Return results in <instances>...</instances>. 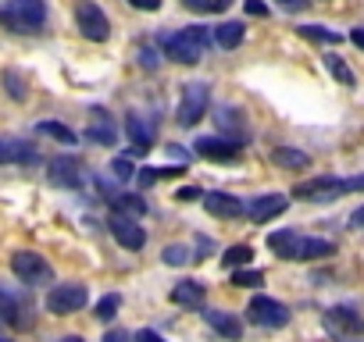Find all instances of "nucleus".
<instances>
[{
	"label": "nucleus",
	"instance_id": "nucleus-1",
	"mask_svg": "<svg viewBox=\"0 0 364 342\" xmlns=\"http://www.w3.org/2000/svg\"><path fill=\"white\" fill-rule=\"evenodd\" d=\"M268 246L282 257V260H325L336 253L332 239H318V236H304L296 228H282L268 236Z\"/></svg>",
	"mask_w": 364,
	"mask_h": 342
},
{
	"label": "nucleus",
	"instance_id": "nucleus-2",
	"mask_svg": "<svg viewBox=\"0 0 364 342\" xmlns=\"http://www.w3.org/2000/svg\"><path fill=\"white\" fill-rule=\"evenodd\" d=\"M43 22H47L43 0H8V4H0V26L11 33H40Z\"/></svg>",
	"mask_w": 364,
	"mask_h": 342
},
{
	"label": "nucleus",
	"instance_id": "nucleus-3",
	"mask_svg": "<svg viewBox=\"0 0 364 342\" xmlns=\"http://www.w3.org/2000/svg\"><path fill=\"white\" fill-rule=\"evenodd\" d=\"M208 40H211V33H208V29L190 26V29L175 33V36H164L161 43H164V54H168L171 61H178V65H197V61H204Z\"/></svg>",
	"mask_w": 364,
	"mask_h": 342
},
{
	"label": "nucleus",
	"instance_id": "nucleus-4",
	"mask_svg": "<svg viewBox=\"0 0 364 342\" xmlns=\"http://www.w3.org/2000/svg\"><path fill=\"white\" fill-rule=\"evenodd\" d=\"M208 104H211V86L208 82H186V86H182V96H178L175 121L182 128H193L208 114Z\"/></svg>",
	"mask_w": 364,
	"mask_h": 342
},
{
	"label": "nucleus",
	"instance_id": "nucleus-5",
	"mask_svg": "<svg viewBox=\"0 0 364 342\" xmlns=\"http://www.w3.org/2000/svg\"><path fill=\"white\" fill-rule=\"evenodd\" d=\"M11 271L18 282L26 285H50L54 282V267L47 264V257H40L36 250H18L11 257Z\"/></svg>",
	"mask_w": 364,
	"mask_h": 342
},
{
	"label": "nucleus",
	"instance_id": "nucleus-6",
	"mask_svg": "<svg viewBox=\"0 0 364 342\" xmlns=\"http://www.w3.org/2000/svg\"><path fill=\"white\" fill-rule=\"evenodd\" d=\"M293 197H296V200H307V204H332V200L343 197V179H336V175H318V179L296 182V186H293Z\"/></svg>",
	"mask_w": 364,
	"mask_h": 342
},
{
	"label": "nucleus",
	"instance_id": "nucleus-7",
	"mask_svg": "<svg viewBox=\"0 0 364 342\" xmlns=\"http://www.w3.org/2000/svg\"><path fill=\"white\" fill-rule=\"evenodd\" d=\"M90 303V289L82 282H65V285H54L47 292V310L50 314H75Z\"/></svg>",
	"mask_w": 364,
	"mask_h": 342
},
{
	"label": "nucleus",
	"instance_id": "nucleus-8",
	"mask_svg": "<svg viewBox=\"0 0 364 342\" xmlns=\"http://www.w3.org/2000/svg\"><path fill=\"white\" fill-rule=\"evenodd\" d=\"M247 317L261 328H286L289 324V307L272 299V296H254L247 307Z\"/></svg>",
	"mask_w": 364,
	"mask_h": 342
},
{
	"label": "nucleus",
	"instance_id": "nucleus-9",
	"mask_svg": "<svg viewBox=\"0 0 364 342\" xmlns=\"http://www.w3.org/2000/svg\"><path fill=\"white\" fill-rule=\"evenodd\" d=\"M75 22H79V33L86 36V40H93V43H104L107 36H111V26H107V15L93 4V0H86V4H79V11H75Z\"/></svg>",
	"mask_w": 364,
	"mask_h": 342
},
{
	"label": "nucleus",
	"instance_id": "nucleus-10",
	"mask_svg": "<svg viewBox=\"0 0 364 342\" xmlns=\"http://www.w3.org/2000/svg\"><path fill=\"white\" fill-rule=\"evenodd\" d=\"M325 328L332 331V335H357V338H364V317L353 310V307H332V310H325Z\"/></svg>",
	"mask_w": 364,
	"mask_h": 342
},
{
	"label": "nucleus",
	"instance_id": "nucleus-11",
	"mask_svg": "<svg viewBox=\"0 0 364 342\" xmlns=\"http://www.w3.org/2000/svg\"><path fill=\"white\" fill-rule=\"evenodd\" d=\"M47 179L61 189H79L82 186V160L79 157H54L47 167Z\"/></svg>",
	"mask_w": 364,
	"mask_h": 342
},
{
	"label": "nucleus",
	"instance_id": "nucleus-12",
	"mask_svg": "<svg viewBox=\"0 0 364 342\" xmlns=\"http://www.w3.org/2000/svg\"><path fill=\"white\" fill-rule=\"evenodd\" d=\"M111 236L125 246V250H143L146 246V232L139 228L136 218H125V214H111Z\"/></svg>",
	"mask_w": 364,
	"mask_h": 342
},
{
	"label": "nucleus",
	"instance_id": "nucleus-13",
	"mask_svg": "<svg viewBox=\"0 0 364 342\" xmlns=\"http://www.w3.org/2000/svg\"><path fill=\"white\" fill-rule=\"evenodd\" d=\"M286 207H289V197H282V193H264V197H257V200L247 207V218H250L254 225H264V221L286 214Z\"/></svg>",
	"mask_w": 364,
	"mask_h": 342
},
{
	"label": "nucleus",
	"instance_id": "nucleus-14",
	"mask_svg": "<svg viewBox=\"0 0 364 342\" xmlns=\"http://www.w3.org/2000/svg\"><path fill=\"white\" fill-rule=\"evenodd\" d=\"M240 150H243V139H218V136L197 139V153L208 160H236Z\"/></svg>",
	"mask_w": 364,
	"mask_h": 342
},
{
	"label": "nucleus",
	"instance_id": "nucleus-15",
	"mask_svg": "<svg viewBox=\"0 0 364 342\" xmlns=\"http://www.w3.org/2000/svg\"><path fill=\"white\" fill-rule=\"evenodd\" d=\"M82 139L86 143H97V146H111L114 143V121H111V114L104 107H93L90 111V125H86Z\"/></svg>",
	"mask_w": 364,
	"mask_h": 342
},
{
	"label": "nucleus",
	"instance_id": "nucleus-16",
	"mask_svg": "<svg viewBox=\"0 0 364 342\" xmlns=\"http://www.w3.org/2000/svg\"><path fill=\"white\" fill-rule=\"evenodd\" d=\"M204 207H208V214H215V218H240V214H247L243 200L232 197V193H208V197H204Z\"/></svg>",
	"mask_w": 364,
	"mask_h": 342
},
{
	"label": "nucleus",
	"instance_id": "nucleus-17",
	"mask_svg": "<svg viewBox=\"0 0 364 342\" xmlns=\"http://www.w3.org/2000/svg\"><path fill=\"white\" fill-rule=\"evenodd\" d=\"M204 321H208L218 335H225L229 342H240V338H243V324H240L236 314H225V310H204Z\"/></svg>",
	"mask_w": 364,
	"mask_h": 342
},
{
	"label": "nucleus",
	"instance_id": "nucleus-18",
	"mask_svg": "<svg viewBox=\"0 0 364 342\" xmlns=\"http://www.w3.org/2000/svg\"><path fill=\"white\" fill-rule=\"evenodd\" d=\"M125 132H129V139H132L129 160H132V157H146L154 143H150V128L139 121V114H129V118H125Z\"/></svg>",
	"mask_w": 364,
	"mask_h": 342
},
{
	"label": "nucleus",
	"instance_id": "nucleus-19",
	"mask_svg": "<svg viewBox=\"0 0 364 342\" xmlns=\"http://www.w3.org/2000/svg\"><path fill=\"white\" fill-rule=\"evenodd\" d=\"M204 299H208V289H204V282H178L175 289H171V303L175 307H204Z\"/></svg>",
	"mask_w": 364,
	"mask_h": 342
},
{
	"label": "nucleus",
	"instance_id": "nucleus-20",
	"mask_svg": "<svg viewBox=\"0 0 364 342\" xmlns=\"http://www.w3.org/2000/svg\"><path fill=\"white\" fill-rule=\"evenodd\" d=\"M215 121H218V128L225 132V139H243V132H247V118H243V111L240 107H218V114H215Z\"/></svg>",
	"mask_w": 364,
	"mask_h": 342
},
{
	"label": "nucleus",
	"instance_id": "nucleus-21",
	"mask_svg": "<svg viewBox=\"0 0 364 342\" xmlns=\"http://www.w3.org/2000/svg\"><path fill=\"white\" fill-rule=\"evenodd\" d=\"M272 164H279L286 171H307L311 167V153H304L296 146H275L272 150Z\"/></svg>",
	"mask_w": 364,
	"mask_h": 342
},
{
	"label": "nucleus",
	"instance_id": "nucleus-22",
	"mask_svg": "<svg viewBox=\"0 0 364 342\" xmlns=\"http://www.w3.org/2000/svg\"><path fill=\"white\" fill-rule=\"evenodd\" d=\"M26 160H36V150L29 143L0 139V164H26Z\"/></svg>",
	"mask_w": 364,
	"mask_h": 342
},
{
	"label": "nucleus",
	"instance_id": "nucleus-23",
	"mask_svg": "<svg viewBox=\"0 0 364 342\" xmlns=\"http://www.w3.org/2000/svg\"><path fill=\"white\" fill-rule=\"evenodd\" d=\"M111 207H114V214H125V218H136V221L146 214V200H143V197H136V193L111 197Z\"/></svg>",
	"mask_w": 364,
	"mask_h": 342
},
{
	"label": "nucleus",
	"instance_id": "nucleus-24",
	"mask_svg": "<svg viewBox=\"0 0 364 342\" xmlns=\"http://www.w3.org/2000/svg\"><path fill=\"white\" fill-rule=\"evenodd\" d=\"M243 36H247L243 22H225V26L215 29V43H218L222 50H236V47L243 43Z\"/></svg>",
	"mask_w": 364,
	"mask_h": 342
},
{
	"label": "nucleus",
	"instance_id": "nucleus-25",
	"mask_svg": "<svg viewBox=\"0 0 364 342\" xmlns=\"http://www.w3.org/2000/svg\"><path fill=\"white\" fill-rule=\"evenodd\" d=\"M36 132H40V136H50V139H58V143H68V146L79 143V136H75L68 125H61V121H40Z\"/></svg>",
	"mask_w": 364,
	"mask_h": 342
},
{
	"label": "nucleus",
	"instance_id": "nucleus-26",
	"mask_svg": "<svg viewBox=\"0 0 364 342\" xmlns=\"http://www.w3.org/2000/svg\"><path fill=\"white\" fill-rule=\"evenodd\" d=\"M250 260H254V250H250V246H229V250L222 253V267H232V271L247 267Z\"/></svg>",
	"mask_w": 364,
	"mask_h": 342
},
{
	"label": "nucleus",
	"instance_id": "nucleus-27",
	"mask_svg": "<svg viewBox=\"0 0 364 342\" xmlns=\"http://www.w3.org/2000/svg\"><path fill=\"white\" fill-rule=\"evenodd\" d=\"M325 68H328V72H332V75H336V79H339L343 86H357L353 72L346 68V61H343L339 54H325Z\"/></svg>",
	"mask_w": 364,
	"mask_h": 342
},
{
	"label": "nucleus",
	"instance_id": "nucleus-28",
	"mask_svg": "<svg viewBox=\"0 0 364 342\" xmlns=\"http://www.w3.org/2000/svg\"><path fill=\"white\" fill-rule=\"evenodd\" d=\"M161 260H164L168 267H186V264H190L193 257H190V250H186V246H178V243H171V246H164Z\"/></svg>",
	"mask_w": 364,
	"mask_h": 342
},
{
	"label": "nucleus",
	"instance_id": "nucleus-29",
	"mask_svg": "<svg viewBox=\"0 0 364 342\" xmlns=\"http://www.w3.org/2000/svg\"><path fill=\"white\" fill-rule=\"evenodd\" d=\"M304 40H318V43H339V33H332V29H325V26H300L296 29Z\"/></svg>",
	"mask_w": 364,
	"mask_h": 342
},
{
	"label": "nucleus",
	"instance_id": "nucleus-30",
	"mask_svg": "<svg viewBox=\"0 0 364 342\" xmlns=\"http://www.w3.org/2000/svg\"><path fill=\"white\" fill-rule=\"evenodd\" d=\"M4 86H8V96H11V100H26V96H29V86L22 82V75H18L15 68L4 72Z\"/></svg>",
	"mask_w": 364,
	"mask_h": 342
},
{
	"label": "nucleus",
	"instance_id": "nucleus-31",
	"mask_svg": "<svg viewBox=\"0 0 364 342\" xmlns=\"http://www.w3.org/2000/svg\"><path fill=\"white\" fill-rule=\"evenodd\" d=\"M118 307H122V296H114V292H107L97 307H93V317L97 321H111L114 314H118Z\"/></svg>",
	"mask_w": 364,
	"mask_h": 342
},
{
	"label": "nucleus",
	"instance_id": "nucleus-32",
	"mask_svg": "<svg viewBox=\"0 0 364 342\" xmlns=\"http://www.w3.org/2000/svg\"><path fill=\"white\" fill-rule=\"evenodd\" d=\"M261 282H264V275H261V271H250V267L232 271V285H236V289H257Z\"/></svg>",
	"mask_w": 364,
	"mask_h": 342
},
{
	"label": "nucleus",
	"instance_id": "nucleus-33",
	"mask_svg": "<svg viewBox=\"0 0 364 342\" xmlns=\"http://www.w3.org/2000/svg\"><path fill=\"white\" fill-rule=\"evenodd\" d=\"M107 171H111V179H114V182H129V179L136 175V167H132V160H129V157L111 160V167H107Z\"/></svg>",
	"mask_w": 364,
	"mask_h": 342
},
{
	"label": "nucleus",
	"instance_id": "nucleus-34",
	"mask_svg": "<svg viewBox=\"0 0 364 342\" xmlns=\"http://www.w3.org/2000/svg\"><path fill=\"white\" fill-rule=\"evenodd\" d=\"M182 4H186L190 11H229V4H232V0H182Z\"/></svg>",
	"mask_w": 364,
	"mask_h": 342
},
{
	"label": "nucleus",
	"instance_id": "nucleus-35",
	"mask_svg": "<svg viewBox=\"0 0 364 342\" xmlns=\"http://www.w3.org/2000/svg\"><path fill=\"white\" fill-rule=\"evenodd\" d=\"M136 61H139L146 72H157V65H161V57H157V50H154V47H139Z\"/></svg>",
	"mask_w": 364,
	"mask_h": 342
},
{
	"label": "nucleus",
	"instance_id": "nucleus-36",
	"mask_svg": "<svg viewBox=\"0 0 364 342\" xmlns=\"http://www.w3.org/2000/svg\"><path fill=\"white\" fill-rule=\"evenodd\" d=\"M175 200H182V204H193V200H204V193H200V186H182V189L175 193Z\"/></svg>",
	"mask_w": 364,
	"mask_h": 342
},
{
	"label": "nucleus",
	"instance_id": "nucleus-37",
	"mask_svg": "<svg viewBox=\"0 0 364 342\" xmlns=\"http://www.w3.org/2000/svg\"><path fill=\"white\" fill-rule=\"evenodd\" d=\"M364 189V175H353V179H343V193H360Z\"/></svg>",
	"mask_w": 364,
	"mask_h": 342
},
{
	"label": "nucleus",
	"instance_id": "nucleus-38",
	"mask_svg": "<svg viewBox=\"0 0 364 342\" xmlns=\"http://www.w3.org/2000/svg\"><path fill=\"white\" fill-rule=\"evenodd\" d=\"M136 342H164V338H161L154 328H139V331H136Z\"/></svg>",
	"mask_w": 364,
	"mask_h": 342
},
{
	"label": "nucleus",
	"instance_id": "nucleus-39",
	"mask_svg": "<svg viewBox=\"0 0 364 342\" xmlns=\"http://www.w3.org/2000/svg\"><path fill=\"white\" fill-rule=\"evenodd\" d=\"M247 15H254V18H264V15H268V8L261 4V0H247Z\"/></svg>",
	"mask_w": 364,
	"mask_h": 342
},
{
	"label": "nucleus",
	"instance_id": "nucleus-40",
	"mask_svg": "<svg viewBox=\"0 0 364 342\" xmlns=\"http://www.w3.org/2000/svg\"><path fill=\"white\" fill-rule=\"evenodd\" d=\"M132 8H139V11H157L161 8V0H129Z\"/></svg>",
	"mask_w": 364,
	"mask_h": 342
},
{
	"label": "nucleus",
	"instance_id": "nucleus-41",
	"mask_svg": "<svg viewBox=\"0 0 364 342\" xmlns=\"http://www.w3.org/2000/svg\"><path fill=\"white\" fill-rule=\"evenodd\" d=\"M350 228H364V204L350 214Z\"/></svg>",
	"mask_w": 364,
	"mask_h": 342
},
{
	"label": "nucleus",
	"instance_id": "nucleus-42",
	"mask_svg": "<svg viewBox=\"0 0 364 342\" xmlns=\"http://www.w3.org/2000/svg\"><path fill=\"white\" fill-rule=\"evenodd\" d=\"M154 167H139V186H154Z\"/></svg>",
	"mask_w": 364,
	"mask_h": 342
},
{
	"label": "nucleus",
	"instance_id": "nucleus-43",
	"mask_svg": "<svg viewBox=\"0 0 364 342\" xmlns=\"http://www.w3.org/2000/svg\"><path fill=\"white\" fill-rule=\"evenodd\" d=\"M307 4V0H279V8H286V11H300Z\"/></svg>",
	"mask_w": 364,
	"mask_h": 342
},
{
	"label": "nucleus",
	"instance_id": "nucleus-44",
	"mask_svg": "<svg viewBox=\"0 0 364 342\" xmlns=\"http://www.w3.org/2000/svg\"><path fill=\"white\" fill-rule=\"evenodd\" d=\"M104 342H129V335H125V331H107Z\"/></svg>",
	"mask_w": 364,
	"mask_h": 342
},
{
	"label": "nucleus",
	"instance_id": "nucleus-45",
	"mask_svg": "<svg viewBox=\"0 0 364 342\" xmlns=\"http://www.w3.org/2000/svg\"><path fill=\"white\" fill-rule=\"evenodd\" d=\"M350 40H353V47L364 50V29H350Z\"/></svg>",
	"mask_w": 364,
	"mask_h": 342
},
{
	"label": "nucleus",
	"instance_id": "nucleus-46",
	"mask_svg": "<svg viewBox=\"0 0 364 342\" xmlns=\"http://www.w3.org/2000/svg\"><path fill=\"white\" fill-rule=\"evenodd\" d=\"M58 342H86L82 335H65V338H58Z\"/></svg>",
	"mask_w": 364,
	"mask_h": 342
},
{
	"label": "nucleus",
	"instance_id": "nucleus-47",
	"mask_svg": "<svg viewBox=\"0 0 364 342\" xmlns=\"http://www.w3.org/2000/svg\"><path fill=\"white\" fill-rule=\"evenodd\" d=\"M0 342H11V338H0Z\"/></svg>",
	"mask_w": 364,
	"mask_h": 342
},
{
	"label": "nucleus",
	"instance_id": "nucleus-48",
	"mask_svg": "<svg viewBox=\"0 0 364 342\" xmlns=\"http://www.w3.org/2000/svg\"><path fill=\"white\" fill-rule=\"evenodd\" d=\"M0 299H4V292H0Z\"/></svg>",
	"mask_w": 364,
	"mask_h": 342
}]
</instances>
